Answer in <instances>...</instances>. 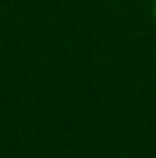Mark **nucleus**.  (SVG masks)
<instances>
[{
	"label": "nucleus",
	"instance_id": "f257e3e1",
	"mask_svg": "<svg viewBox=\"0 0 156 158\" xmlns=\"http://www.w3.org/2000/svg\"><path fill=\"white\" fill-rule=\"evenodd\" d=\"M152 14H154V21H156V0H154V5H152Z\"/></svg>",
	"mask_w": 156,
	"mask_h": 158
}]
</instances>
